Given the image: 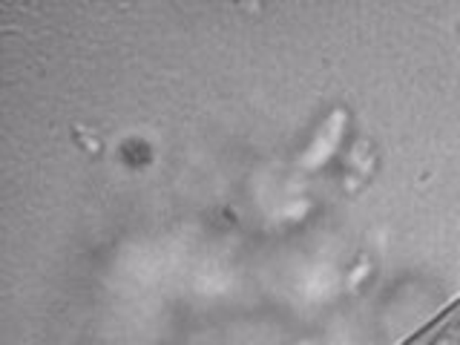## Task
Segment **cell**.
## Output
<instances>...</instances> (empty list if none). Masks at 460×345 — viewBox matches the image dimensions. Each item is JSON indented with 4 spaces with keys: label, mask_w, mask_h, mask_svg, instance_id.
Here are the masks:
<instances>
[{
    "label": "cell",
    "mask_w": 460,
    "mask_h": 345,
    "mask_svg": "<svg viewBox=\"0 0 460 345\" xmlns=\"http://www.w3.org/2000/svg\"><path fill=\"white\" fill-rule=\"evenodd\" d=\"M409 345H460V302Z\"/></svg>",
    "instance_id": "cell-1"
}]
</instances>
